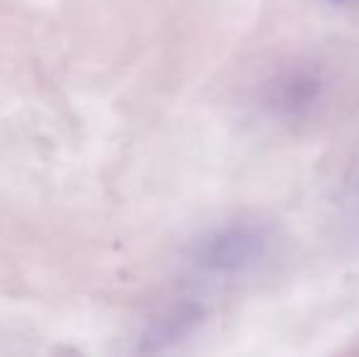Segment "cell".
I'll list each match as a JSON object with an SVG mask.
<instances>
[{"instance_id":"cell-4","label":"cell","mask_w":359,"mask_h":357,"mask_svg":"<svg viewBox=\"0 0 359 357\" xmlns=\"http://www.w3.org/2000/svg\"><path fill=\"white\" fill-rule=\"evenodd\" d=\"M332 5H342V8H352V5H359V0H330Z\"/></svg>"},{"instance_id":"cell-2","label":"cell","mask_w":359,"mask_h":357,"mask_svg":"<svg viewBox=\"0 0 359 357\" xmlns=\"http://www.w3.org/2000/svg\"><path fill=\"white\" fill-rule=\"evenodd\" d=\"M323 98V81L311 72H288L269 88V105L286 118L313 113Z\"/></svg>"},{"instance_id":"cell-3","label":"cell","mask_w":359,"mask_h":357,"mask_svg":"<svg viewBox=\"0 0 359 357\" xmlns=\"http://www.w3.org/2000/svg\"><path fill=\"white\" fill-rule=\"evenodd\" d=\"M201 318H203V311L198 306H191V304L176 306V309L164 314L147 330L140 350L142 353H156V350H164L169 345L179 343V340H184L186 335H191L198 328Z\"/></svg>"},{"instance_id":"cell-1","label":"cell","mask_w":359,"mask_h":357,"mask_svg":"<svg viewBox=\"0 0 359 357\" xmlns=\"http://www.w3.org/2000/svg\"><path fill=\"white\" fill-rule=\"evenodd\" d=\"M271 243L274 238L266 225L232 223L203 235L191 250V262L205 274H242L264 262Z\"/></svg>"}]
</instances>
